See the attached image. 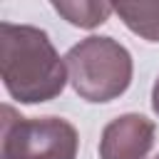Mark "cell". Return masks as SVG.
I'll return each instance as SVG.
<instances>
[{
	"label": "cell",
	"mask_w": 159,
	"mask_h": 159,
	"mask_svg": "<svg viewBox=\"0 0 159 159\" xmlns=\"http://www.w3.org/2000/svg\"><path fill=\"white\" fill-rule=\"evenodd\" d=\"M0 77L20 104L50 102L70 82L67 65L50 35L35 25L15 22H0Z\"/></svg>",
	"instance_id": "cell-1"
},
{
	"label": "cell",
	"mask_w": 159,
	"mask_h": 159,
	"mask_svg": "<svg viewBox=\"0 0 159 159\" xmlns=\"http://www.w3.org/2000/svg\"><path fill=\"white\" fill-rule=\"evenodd\" d=\"M72 89L84 102H112L122 97L134 75L129 50L107 35H89L70 47L65 55Z\"/></svg>",
	"instance_id": "cell-2"
},
{
	"label": "cell",
	"mask_w": 159,
	"mask_h": 159,
	"mask_svg": "<svg viewBox=\"0 0 159 159\" xmlns=\"http://www.w3.org/2000/svg\"><path fill=\"white\" fill-rule=\"evenodd\" d=\"M80 134L62 117H20L2 107V159H77Z\"/></svg>",
	"instance_id": "cell-3"
},
{
	"label": "cell",
	"mask_w": 159,
	"mask_h": 159,
	"mask_svg": "<svg viewBox=\"0 0 159 159\" xmlns=\"http://www.w3.org/2000/svg\"><path fill=\"white\" fill-rule=\"evenodd\" d=\"M157 127L144 114H119L104 124L99 137V159H147L154 147Z\"/></svg>",
	"instance_id": "cell-4"
},
{
	"label": "cell",
	"mask_w": 159,
	"mask_h": 159,
	"mask_svg": "<svg viewBox=\"0 0 159 159\" xmlns=\"http://www.w3.org/2000/svg\"><path fill=\"white\" fill-rule=\"evenodd\" d=\"M52 7L70 25L82 27V30L104 25L109 20V15L114 12L112 2H97V0H52Z\"/></svg>",
	"instance_id": "cell-5"
},
{
	"label": "cell",
	"mask_w": 159,
	"mask_h": 159,
	"mask_svg": "<svg viewBox=\"0 0 159 159\" xmlns=\"http://www.w3.org/2000/svg\"><path fill=\"white\" fill-rule=\"evenodd\" d=\"M119 20L147 42H159V2H117Z\"/></svg>",
	"instance_id": "cell-6"
},
{
	"label": "cell",
	"mask_w": 159,
	"mask_h": 159,
	"mask_svg": "<svg viewBox=\"0 0 159 159\" xmlns=\"http://www.w3.org/2000/svg\"><path fill=\"white\" fill-rule=\"evenodd\" d=\"M152 109H154V114L159 117V77H157V82H154V87H152Z\"/></svg>",
	"instance_id": "cell-7"
},
{
	"label": "cell",
	"mask_w": 159,
	"mask_h": 159,
	"mask_svg": "<svg viewBox=\"0 0 159 159\" xmlns=\"http://www.w3.org/2000/svg\"><path fill=\"white\" fill-rule=\"evenodd\" d=\"M154 159H159V154H157V157H154Z\"/></svg>",
	"instance_id": "cell-8"
}]
</instances>
